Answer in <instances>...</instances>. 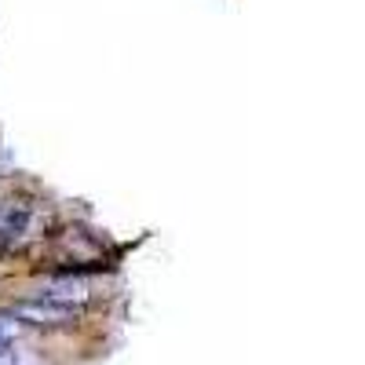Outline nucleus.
I'll use <instances>...</instances> for the list:
<instances>
[{"mask_svg": "<svg viewBox=\"0 0 365 365\" xmlns=\"http://www.w3.org/2000/svg\"><path fill=\"white\" fill-rule=\"evenodd\" d=\"M8 314L22 325H37V329H63L73 325L81 318V307H70V303H55V299H22L11 303Z\"/></svg>", "mask_w": 365, "mask_h": 365, "instance_id": "f257e3e1", "label": "nucleus"}, {"mask_svg": "<svg viewBox=\"0 0 365 365\" xmlns=\"http://www.w3.org/2000/svg\"><path fill=\"white\" fill-rule=\"evenodd\" d=\"M44 299L70 303V307H73V299H77V303H84V299H88V285H84L81 278H58V282H51V285H48Z\"/></svg>", "mask_w": 365, "mask_h": 365, "instance_id": "f03ea898", "label": "nucleus"}, {"mask_svg": "<svg viewBox=\"0 0 365 365\" xmlns=\"http://www.w3.org/2000/svg\"><path fill=\"white\" fill-rule=\"evenodd\" d=\"M22 332H26L22 322H15L11 314H0V344H15Z\"/></svg>", "mask_w": 365, "mask_h": 365, "instance_id": "7ed1b4c3", "label": "nucleus"}, {"mask_svg": "<svg viewBox=\"0 0 365 365\" xmlns=\"http://www.w3.org/2000/svg\"><path fill=\"white\" fill-rule=\"evenodd\" d=\"M0 365H19V354L11 351V344H0Z\"/></svg>", "mask_w": 365, "mask_h": 365, "instance_id": "20e7f679", "label": "nucleus"}]
</instances>
